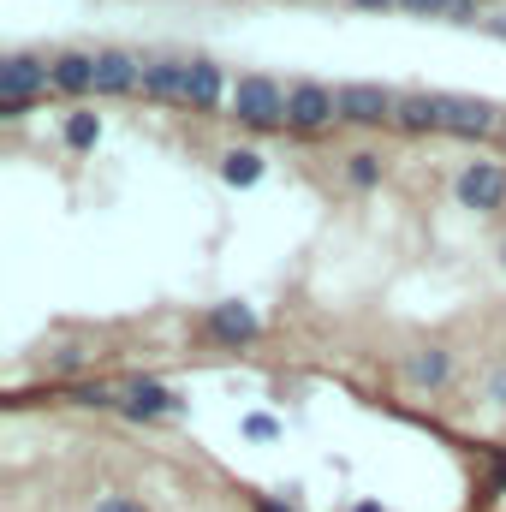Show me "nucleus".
Masks as SVG:
<instances>
[{
    "instance_id": "nucleus-10",
    "label": "nucleus",
    "mask_w": 506,
    "mask_h": 512,
    "mask_svg": "<svg viewBox=\"0 0 506 512\" xmlns=\"http://www.w3.org/2000/svg\"><path fill=\"white\" fill-rule=\"evenodd\" d=\"M203 322H209V334H215L221 346H251L256 328H262V322H256V310H251V304H239V298L209 304V316H203Z\"/></svg>"
},
{
    "instance_id": "nucleus-11",
    "label": "nucleus",
    "mask_w": 506,
    "mask_h": 512,
    "mask_svg": "<svg viewBox=\"0 0 506 512\" xmlns=\"http://www.w3.org/2000/svg\"><path fill=\"white\" fill-rule=\"evenodd\" d=\"M54 90L60 96H90L96 90V54H84V48L54 54Z\"/></svg>"
},
{
    "instance_id": "nucleus-14",
    "label": "nucleus",
    "mask_w": 506,
    "mask_h": 512,
    "mask_svg": "<svg viewBox=\"0 0 506 512\" xmlns=\"http://www.w3.org/2000/svg\"><path fill=\"white\" fill-rule=\"evenodd\" d=\"M393 126L411 131V137H423V131H441V114H435V90H429V96H423V90L399 96V108H393Z\"/></svg>"
},
{
    "instance_id": "nucleus-6",
    "label": "nucleus",
    "mask_w": 506,
    "mask_h": 512,
    "mask_svg": "<svg viewBox=\"0 0 506 512\" xmlns=\"http://www.w3.org/2000/svg\"><path fill=\"white\" fill-rule=\"evenodd\" d=\"M435 114H441V131H453V137H489V131H495V108L477 102V96H447V90H435Z\"/></svg>"
},
{
    "instance_id": "nucleus-21",
    "label": "nucleus",
    "mask_w": 506,
    "mask_h": 512,
    "mask_svg": "<svg viewBox=\"0 0 506 512\" xmlns=\"http://www.w3.org/2000/svg\"><path fill=\"white\" fill-rule=\"evenodd\" d=\"M447 6L453 0H399V12H411V18H447Z\"/></svg>"
},
{
    "instance_id": "nucleus-3",
    "label": "nucleus",
    "mask_w": 506,
    "mask_h": 512,
    "mask_svg": "<svg viewBox=\"0 0 506 512\" xmlns=\"http://www.w3.org/2000/svg\"><path fill=\"white\" fill-rule=\"evenodd\" d=\"M328 120H340V102H334L328 84H316V78L286 84V126L292 131H322Z\"/></svg>"
},
{
    "instance_id": "nucleus-26",
    "label": "nucleus",
    "mask_w": 506,
    "mask_h": 512,
    "mask_svg": "<svg viewBox=\"0 0 506 512\" xmlns=\"http://www.w3.org/2000/svg\"><path fill=\"white\" fill-rule=\"evenodd\" d=\"M352 6H364V12H393L399 0H352Z\"/></svg>"
},
{
    "instance_id": "nucleus-28",
    "label": "nucleus",
    "mask_w": 506,
    "mask_h": 512,
    "mask_svg": "<svg viewBox=\"0 0 506 512\" xmlns=\"http://www.w3.org/2000/svg\"><path fill=\"white\" fill-rule=\"evenodd\" d=\"M352 512H387V507H376V501H358V507H352Z\"/></svg>"
},
{
    "instance_id": "nucleus-7",
    "label": "nucleus",
    "mask_w": 506,
    "mask_h": 512,
    "mask_svg": "<svg viewBox=\"0 0 506 512\" xmlns=\"http://www.w3.org/2000/svg\"><path fill=\"white\" fill-rule=\"evenodd\" d=\"M120 411L126 417H137V423H155V417H185V399L173 393V387H161V382H137L120 393Z\"/></svg>"
},
{
    "instance_id": "nucleus-13",
    "label": "nucleus",
    "mask_w": 506,
    "mask_h": 512,
    "mask_svg": "<svg viewBox=\"0 0 506 512\" xmlns=\"http://www.w3.org/2000/svg\"><path fill=\"white\" fill-rule=\"evenodd\" d=\"M185 72H191V60H143V96L179 102L185 96Z\"/></svg>"
},
{
    "instance_id": "nucleus-20",
    "label": "nucleus",
    "mask_w": 506,
    "mask_h": 512,
    "mask_svg": "<svg viewBox=\"0 0 506 512\" xmlns=\"http://www.w3.org/2000/svg\"><path fill=\"white\" fill-rule=\"evenodd\" d=\"M245 435H251V441H274V435H280V423H274L268 411H251V417H245Z\"/></svg>"
},
{
    "instance_id": "nucleus-5",
    "label": "nucleus",
    "mask_w": 506,
    "mask_h": 512,
    "mask_svg": "<svg viewBox=\"0 0 506 512\" xmlns=\"http://www.w3.org/2000/svg\"><path fill=\"white\" fill-rule=\"evenodd\" d=\"M334 102H340V120H352V126H387L399 108V96L381 84H340Z\"/></svg>"
},
{
    "instance_id": "nucleus-9",
    "label": "nucleus",
    "mask_w": 506,
    "mask_h": 512,
    "mask_svg": "<svg viewBox=\"0 0 506 512\" xmlns=\"http://www.w3.org/2000/svg\"><path fill=\"white\" fill-rule=\"evenodd\" d=\"M143 90V60H131L126 48H102L96 54V96H131Z\"/></svg>"
},
{
    "instance_id": "nucleus-29",
    "label": "nucleus",
    "mask_w": 506,
    "mask_h": 512,
    "mask_svg": "<svg viewBox=\"0 0 506 512\" xmlns=\"http://www.w3.org/2000/svg\"><path fill=\"white\" fill-rule=\"evenodd\" d=\"M501 268H506V239H501Z\"/></svg>"
},
{
    "instance_id": "nucleus-27",
    "label": "nucleus",
    "mask_w": 506,
    "mask_h": 512,
    "mask_svg": "<svg viewBox=\"0 0 506 512\" xmlns=\"http://www.w3.org/2000/svg\"><path fill=\"white\" fill-rule=\"evenodd\" d=\"M256 507L262 512H292V507H280V501H268V495H256Z\"/></svg>"
},
{
    "instance_id": "nucleus-4",
    "label": "nucleus",
    "mask_w": 506,
    "mask_h": 512,
    "mask_svg": "<svg viewBox=\"0 0 506 512\" xmlns=\"http://www.w3.org/2000/svg\"><path fill=\"white\" fill-rule=\"evenodd\" d=\"M453 197H459V209H477V215L501 209L506 203V167H495V161H465L459 179H453Z\"/></svg>"
},
{
    "instance_id": "nucleus-25",
    "label": "nucleus",
    "mask_w": 506,
    "mask_h": 512,
    "mask_svg": "<svg viewBox=\"0 0 506 512\" xmlns=\"http://www.w3.org/2000/svg\"><path fill=\"white\" fill-rule=\"evenodd\" d=\"M483 30H489V36H501V42H506V12H489V18H483Z\"/></svg>"
},
{
    "instance_id": "nucleus-15",
    "label": "nucleus",
    "mask_w": 506,
    "mask_h": 512,
    "mask_svg": "<svg viewBox=\"0 0 506 512\" xmlns=\"http://www.w3.org/2000/svg\"><path fill=\"white\" fill-rule=\"evenodd\" d=\"M262 173H268L262 149H227V155H221V179H227V185H239V191H245V185H256Z\"/></svg>"
},
{
    "instance_id": "nucleus-2",
    "label": "nucleus",
    "mask_w": 506,
    "mask_h": 512,
    "mask_svg": "<svg viewBox=\"0 0 506 512\" xmlns=\"http://www.w3.org/2000/svg\"><path fill=\"white\" fill-rule=\"evenodd\" d=\"M227 108H233V120H239V126H251V131L286 126V90H280L274 78H262V72H251V78H239V84H233Z\"/></svg>"
},
{
    "instance_id": "nucleus-12",
    "label": "nucleus",
    "mask_w": 506,
    "mask_h": 512,
    "mask_svg": "<svg viewBox=\"0 0 506 512\" xmlns=\"http://www.w3.org/2000/svg\"><path fill=\"white\" fill-rule=\"evenodd\" d=\"M405 382L411 387H441L447 376H453V352L447 346H417V352H405Z\"/></svg>"
},
{
    "instance_id": "nucleus-17",
    "label": "nucleus",
    "mask_w": 506,
    "mask_h": 512,
    "mask_svg": "<svg viewBox=\"0 0 506 512\" xmlns=\"http://www.w3.org/2000/svg\"><path fill=\"white\" fill-rule=\"evenodd\" d=\"M66 143L72 149H96L102 143V114H66Z\"/></svg>"
},
{
    "instance_id": "nucleus-24",
    "label": "nucleus",
    "mask_w": 506,
    "mask_h": 512,
    "mask_svg": "<svg viewBox=\"0 0 506 512\" xmlns=\"http://www.w3.org/2000/svg\"><path fill=\"white\" fill-rule=\"evenodd\" d=\"M90 512H143V507H137L131 495H108V501H96Z\"/></svg>"
},
{
    "instance_id": "nucleus-16",
    "label": "nucleus",
    "mask_w": 506,
    "mask_h": 512,
    "mask_svg": "<svg viewBox=\"0 0 506 512\" xmlns=\"http://www.w3.org/2000/svg\"><path fill=\"white\" fill-rule=\"evenodd\" d=\"M346 179H352L358 191H376V185H381V155H376V149H358V155L346 161Z\"/></svg>"
},
{
    "instance_id": "nucleus-18",
    "label": "nucleus",
    "mask_w": 506,
    "mask_h": 512,
    "mask_svg": "<svg viewBox=\"0 0 506 512\" xmlns=\"http://www.w3.org/2000/svg\"><path fill=\"white\" fill-rule=\"evenodd\" d=\"M72 405H84V411H120V393L114 387H72Z\"/></svg>"
},
{
    "instance_id": "nucleus-22",
    "label": "nucleus",
    "mask_w": 506,
    "mask_h": 512,
    "mask_svg": "<svg viewBox=\"0 0 506 512\" xmlns=\"http://www.w3.org/2000/svg\"><path fill=\"white\" fill-rule=\"evenodd\" d=\"M447 24H483V6L477 0H453L447 6Z\"/></svg>"
},
{
    "instance_id": "nucleus-1",
    "label": "nucleus",
    "mask_w": 506,
    "mask_h": 512,
    "mask_svg": "<svg viewBox=\"0 0 506 512\" xmlns=\"http://www.w3.org/2000/svg\"><path fill=\"white\" fill-rule=\"evenodd\" d=\"M54 90V60L42 54H6L0 60V120H24L36 96Z\"/></svg>"
},
{
    "instance_id": "nucleus-23",
    "label": "nucleus",
    "mask_w": 506,
    "mask_h": 512,
    "mask_svg": "<svg viewBox=\"0 0 506 512\" xmlns=\"http://www.w3.org/2000/svg\"><path fill=\"white\" fill-rule=\"evenodd\" d=\"M483 393H489L495 405H506V364H495V370H489V382H483Z\"/></svg>"
},
{
    "instance_id": "nucleus-19",
    "label": "nucleus",
    "mask_w": 506,
    "mask_h": 512,
    "mask_svg": "<svg viewBox=\"0 0 506 512\" xmlns=\"http://www.w3.org/2000/svg\"><path fill=\"white\" fill-rule=\"evenodd\" d=\"M84 364H90L84 346H54V352H48V370H60V376H72V370H84Z\"/></svg>"
},
{
    "instance_id": "nucleus-8",
    "label": "nucleus",
    "mask_w": 506,
    "mask_h": 512,
    "mask_svg": "<svg viewBox=\"0 0 506 512\" xmlns=\"http://www.w3.org/2000/svg\"><path fill=\"white\" fill-rule=\"evenodd\" d=\"M233 96V84H227V72L215 66V60H191V72H185V108H197V114H215L221 102Z\"/></svg>"
}]
</instances>
